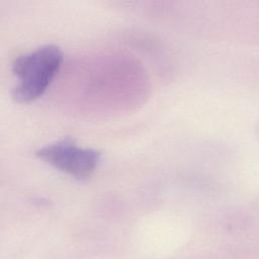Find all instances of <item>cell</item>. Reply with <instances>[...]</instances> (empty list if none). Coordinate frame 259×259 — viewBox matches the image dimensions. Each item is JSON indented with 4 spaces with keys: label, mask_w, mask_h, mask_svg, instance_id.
Segmentation results:
<instances>
[{
    "label": "cell",
    "mask_w": 259,
    "mask_h": 259,
    "mask_svg": "<svg viewBox=\"0 0 259 259\" xmlns=\"http://www.w3.org/2000/svg\"><path fill=\"white\" fill-rule=\"evenodd\" d=\"M63 61V53L56 45H45L34 51L14 59L12 73L17 83L12 90V98L19 103L31 102L40 97Z\"/></svg>",
    "instance_id": "cell-1"
},
{
    "label": "cell",
    "mask_w": 259,
    "mask_h": 259,
    "mask_svg": "<svg viewBox=\"0 0 259 259\" xmlns=\"http://www.w3.org/2000/svg\"><path fill=\"white\" fill-rule=\"evenodd\" d=\"M35 155L56 169L78 179L89 178L100 160V153L90 148L79 147L67 138L39 148Z\"/></svg>",
    "instance_id": "cell-2"
}]
</instances>
